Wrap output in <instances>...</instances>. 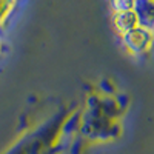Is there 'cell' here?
Returning a JSON list of instances; mask_svg holds the SVG:
<instances>
[{"mask_svg":"<svg viewBox=\"0 0 154 154\" xmlns=\"http://www.w3.org/2000/svg\"><path fill=\"white\" fill-rule=\"evenodd\" d=\"M134 23H136V17L134 14H131V12H122L120 17H117V25L123 29V31H131V28L134 26Z\"/></svg>","mask_w":154,"mask_h":154,"instance_id":"6da1fadb","label":"cell"},{"mask_svg":"<svg viewBox=\"0 0 154 154\" xmlns=\"http://www.w3.org/2000/svg\"><path fill=\"white\" fill-rule=\"evenodd\" d=\"M131 3H133V0H116L114 5L117 9H123V12H125L126 9H130Z\"/></svg>","mask_w":154,"mask_h":154,"instance_id":"7a4b0ae2","label":"cell"}]
</instances>
